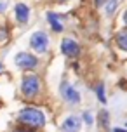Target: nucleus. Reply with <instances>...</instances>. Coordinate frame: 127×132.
<instances>
[{"mask_svg":"<svg viewBox=\"0 0 127 132\" xmlns=\"http://www.w3.org/2000/svg\"><path fill=\"white\" fill-rule=\"evenodd\" d=\"M18 123L23 127H26L28 130H33V129H42L45 125V115L37 110V108H23L18 113Z\"/></svg>","mask_w":127,"mask_h":132,"instance_id":"f257e3e1","label":"nucleus"},{"mask_svg":"<svg viewBox=\"0 0 127 132\" xmlns=\"http://www.w3.org/2000/svg\"><path fill=\"white\" fill-rule=\"evenodd\" d=\"M42 89V84H40V77L35 75V73H26L23 80H21V94L25 96L26 99H33L38 96Z\"/></svg>","mask_w":127,"mask_h":132,"instance_id":"f03ea898","label":"nucleus"},{"mask_svg":"<svg viewBox=\"0 0 127 132\" xmlns=\"http://www.w3.org/2000/svg\"><path fill=\"white\" fill-rule=\"evenodd\" d=\"M14 63L21 70H35L38 66V59L30 52H18L14 57Z\"/></svg>","mask_w":127,"mask_h":132,"instance_id":"7ed1b4c3","label":"nucleus"},{"mask_svg":"<svg viewBox=\"0 0 127 132\" xmlns=\"http://www.w3.org/2000/svg\"><path fill=\"white\" fill-rule=\"evenodd\" d=\"M30 45H31V49H33L35 52L44 54L47 51V47H49V37H47V33L35 31L33 35L30 37Z\"/></svg>","mask_w":127,"mask_h":132,"instance_id":"20e7f679","label":"nucleus"},{"mask_svg":"<svg viewBox=\"0 0 127 132\" xmlns=\"http://www.w3.org/2000/svg\"><path fill=\"white\" fill-rule=\"evenodd\" d=\"M61 96L66 99L68 103H72V104H78L80 103V94H78V90L73 89L68 82H63L61 84Z\"/></svg>","mask_w":127,"mask_h":132,"instance_id":"39448f33","label":"nucleus"},{"mask_svg":"<svg viewBox=\"0 0 127 132\" xmlns=\"http://www.w3.org/2000/svg\"><path fill=\"white\" fill-rule=\"evenodd\" d=\"M61 51H63V54L68 56V57H77V56L80 54V45L72 38H65L63 44H61Z\"/></svg>","mask_w":127,"mask_h":132,"instance_id":"423d86ee","label":"nucleus"},{"mask_svg":"<svg viewBox=\"0 0 127 132\" xmlns=\"http://www.w3.org/2000/svg\"><path fill=\"white\" fill-rule=\"evenodd\" d=\"M80 125H82V122L78 117H68L65 122H63V125H61V130L63 132H78L80 130Z\"/></svg>","mask_w":127,"mask_h":132,"instance_id":"0eeeda50","label":"nucleus"},{"mask_svg":"<svg viewBox=\"0 0 127 132\" xmlns=\"http://www.w3.org/2000/svg\"><path fill=\"white\" fill-rule=\"evenodd\" d=\"M16 19L21 24H26L28 19H30V9H28V5H25V4H18L16 5Z\"/></svg>","mask_w":127,"mask_h":132,"instance_id":"6e6552de","label":"nucleus"},{"mask_svg":"<svg viewBox=\"0 0 127 132\" xmlns=\"http://www.w3.org/2000/svg\"><path fill=\"white\" fill-rule=\"evenodd\" d=\"M47 19H49V23H51L54 31H63L65 26L61 23V16H58V14H54V12H47Z\"/></svg>","mask_w":127,"mask_h":132,"instance_id":"1a4fd4ad","label":"nucleus"},{"mask_svg":"<svg viewBox=\"0 0 127 132\" xmlns=\"http://www.w3.org/2000/svg\"><path fill=\"white\" fill-rule=\"evenodd\" d=\"M117 45L127 52V31H120L117 35Z\"/></svg>","mask_w":127,"mask_h":132,"instance_id":"9d476101","label":"nucleus"},{"mask_svg":"<svg viewBox=\"0 0 127 132\" xmlns=\"http://www.w3.org/2000/svg\"><path fill=\"white\" fill-rule=\"evenodd\" d=\"M98 117H99V125H101V129H108V123H110V117H108V111L101 110Z\"/></svg>","mask_w":127,"mask_h":132,"instance_id":"9b49d317","label":"nucleus"},{"mask_svg":"<svg viewBox=\"0 0 127 132\" xmlns=\"http://www.w3.org/2000/svg\"><path fill=\"white\" fill-rule=\"evenodd\" d=\"M96 94H98L99 103L106 104V96H105V85H103V84H99V85H98V89H96Z\"/></svg>","mask_w":127,"mask_h":132,"instance_id":"f8f14e48","label":"nucleus"},{"mask_svg":"<svg viewBox=\"0 0 127 132\" xmlns=\"http://www.w3.org/2000/svg\"><path fill=\"white\" fill-rule=\"evenodd\" d=\"M117 5H118V2H117V0H110V4L106 5V14H113L115 9H117Z\"/></svg>","mask_w":127,"mask_h":132,"instance_id":"ddd939ff","label":"nucleus"},{"mask_svg":"<svg viewBox=\"0 0 127 132\" xmlns=\"http://www.w3.org/2000/svg\"><path fill=\"white\" fill-rule=\"evenodd\" d=\"M7 38H9V30H7L5 26H0V44L5 42Z\"/></svg>","mask_w":127,"mask_h":132,"instance_id":"4468645a","label":"nucleus"},{"mask_svg":"<svg viewBox=\"0 0 127 132\" xmlns=\"http://www.w3.org/2000/svg\"><path fill=\"white\" fill-rule=\"evenodd\" d=\"M82 117H84V122H85L87 125H92V123H94V118H92V115H91L89 111H84Z\"/></svg>","mask_w":127,"mask_h":132,"instance_id":"2eb2a0df","label":"nucleus"},{"mask_svg":"<svg viewBox=\"0 0 127 132\" xmlns=\"http://www.w3.org/2000/svg\"><path fill=\"white\" fill-rule=\"evenodd\" d=\"M12 132H35V130H28V129H16Z\"/></svg>","mask_w":127,"mask_h":132,"instance_id":"dca6fc26","label":"nucleus"},{"mask_svg":"<svg viewBox=\"0 0 127 132\" xmlns=\"http://www.w3.org/2000/svg\"><path fill=\"white\" fill-rule=\"evenodd\" d=\"M5 7H7L5 2H0V12H2V11H5Z\"/></svg>","mask_w":127,"mask_h":132,"instance_id":"f3484780","label":"nucleus"},{"mask_svg":"<svg viewBox=\"0 0 127 132\" xmlns=\"http://www.w3.org/2000/svg\"><path fill=\"white\" fill-rule=\"evenodd\" d=\"M105 2H106V0H96V5H98V7H101L103 4H105Z\"/></svg>","mask_w":127,"mask_h":132,"instance_id":"a211bd4d","label":"nucleus"},{"mask_svg":"<svg viewBox=\"0 0 127 132\" xmlns=\"http://www.w3.org/2000/svg\"><path fill=\"white\" fill-rule=\"evenodd\" d=\"M113 132H127V129H113Z\"/></svg>","mask_w":127,"mask_h":132,"instance_id":"6ab92c4d","label":"nucleus"},{"mask_svg":"<svg viewBox=\"0 0 127 132\" xmlns=\"http://www.w3.org/2000/svg\"><path fill=\"white\" fill-rule=\"evenodd\" d=\"M124 21H125V24H127V11H125V14H124Z\"/></svg>","mask_w":127,"mask_h":132,"instance_id":"aec40b11","label":"nucleus"},{"mask_svg":"<svg viewBox=\"0 0 127 132\" xmlns=\"http://www.w3.org/2000/svg\"><path fill=\"white\" fill-rule=\"evenodd\" d=\"M4 71V64H2V63H0V73Z\"/></svg>","mask_w":127,"mask_h":132,"instance_id":"412c9836","label":"nucleus"},{"mask_svg":"<svg viewBox=\"0 0 127 132\" xmlns=\"http://www.w3.org/2000/svg\"><path fill=\"white\" fill-rule=\"evenodd\" d=\"M59 2H66V0H59Z\"/></svg>","mask_w":127,"mask_h":132,"instance_id":"4be33fe9","label":"nucleus"},{"mask_svg":"<svg viewBox=\"0 0 127 132\" xmlns=\"http://www.w3.org/2000/svg\"><path fill=\"white\" fill-rule=\"evenodd\" d=\"M125 125H127V123H125Z\"/></svg>","mask_w":127,"mask_h":132,"instance_id":"5701e85b","label":"nucleus"}]
</instances>
